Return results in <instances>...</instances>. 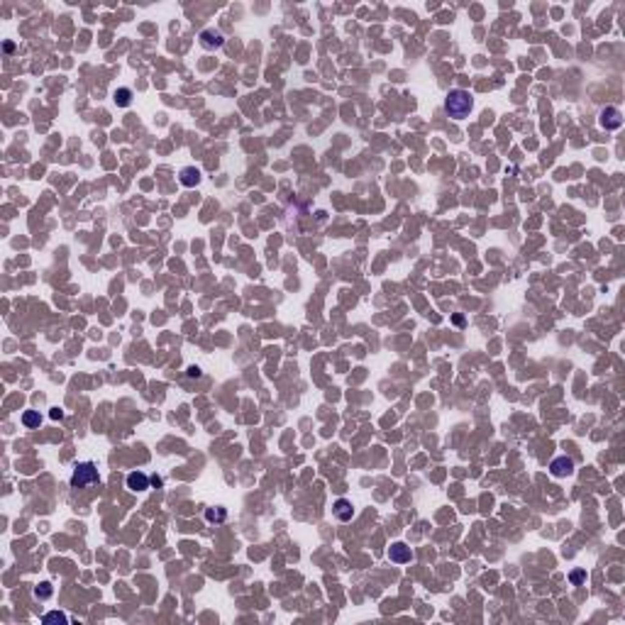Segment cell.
I'll use <instances>...</instances> for the list:
<instances>
[{"instance_id": "obj_1", "label": "cell", "mask_w": 625, "mask_h": 625, "mask_svg": "<svg viewBox=\"0 0 625 625\" xmlns=\"http://www.w3.org/2000/svg\"><path fill=\"white\" fill-rule=\"evenodd\" d=\"M474 108V98L466 91H449L447 100H444V113L454 120H464Z\"/></svg>"}, {"instance_id": "obj_2", "label": "cell", "mask_w": 625, "mask_h": 625, "mask_svg": "<svg viewBox=\"0 0 625 625\" xmlns=\"http://www.w3.org/2000/svg\"><path fill=\"white\" fill-rule=\"evenodd\" d=\"M98 481V469L93 462H81L73 466V476H71V486L73 488H83L91 486Z\"/></svg>"}, {"instance_id": "obj_3", "label": "cell", "mask_w": 625, "mask_h": 625, "mask_svg": "<svg viewBox=\"0 0 625 625\" xmlns=\"http://www.w3.org/2000/svg\"><path fill=\"white\" fill-rule=\"evenodd\" d=\"M601 127H606V130H618L621 125H623V113L618 110V108H606L601 113Z\"/></svg>"}, {"instance_id": "obj_4", "label": "cell", "mask_w": 625, "mask_h": 625, "mask_svg": "<svg viewBox=\"0 0 625 625\" xmlns=\"http://www.w3.org/2000/svg\"><path fill=\"white\" fill-rule=\"evenodd\" d=\"M411 547L406 545V542H394L391 547H389V559L396 562V564H408L411 562Z\"/></svg>"}, {"instance_id": "obj_5", "label": "cell", "mask_w": 625, "mask_h": 625, "mask_svg": "<svg viewBox=\"0 0 625 625\" xmlns=\"http://www.w3.org/2000/svg\"><path fill=\"white\" fill-rule=\"evenodd\" d=\"M550 471H552V476H569L574 471V462L569 457H557L550 464Z\"/></svg>"}, {"instance_id": "obj_6", "label": "cell", "mask_w": 625, "mask_h": 625, "mask_svg": "<svg viewBox=\"0 0 625 625\" xmlns=\"http://www.w3.org/2000/svg\"><path fill=\"white\" fill-rule=\"evenodd\" d=\"M149 484H152V479H149L147 474H142V471L127 474V488H130V491H147Z\"/></svg>"}, {"instance_id": "obj_7", "label": "cell", "mask_w": 625, "mask_h": 625, "mask_svg": "<svg viewBox=\"0 0 625 625\" xmlns=\"http://www.w3.org/2000/svg\"><path fill=\"white\" fill-rule=\"evenodd\" d=\"M332 510H335L337 520H342V523L352 520V515H354V508H352V503H349L347 498H337L335 506H332Z\"/></svg>"}, {"instance_id": "obj_8", "label": "cell", "mask_w": 625, "mask_h": 625, "mask_svg": "<svg viewBox=\"0 0 625 625\" xmlns=\"http://www.w3.org/2000/svg\"><path fill=\"white\" fill-rule=\"evenodd\" d=\"M222 34L220 32H212V29H203L201 32V44L206 46V49H212V46H222Z\"/></svg>"}, {"instance_id": "obj_9", "label": "cell", "mask_w": 625, "mask_h": 625, "mask_svg": "<svg viewBox=\"0 0 625 625\" xmlns=\"http://www.w3.org/2000/svg\"><path fill=\"white\" fill-rule=\"evenodd\" d=\"M181 184L184 186H198L201 184V171L193 169V166H186L181 169Z\"/></svg>"}, {"instance_id": "obj_10", "label": "cell", "mask_w": 625, "mask_h": 625, "mask_svg": "<svg viewBox=\"0 0 625 625\" xmlns=\"http://www.w3.org/2000/svg\"><path fill=\"white\" fill-rule=\"evenodd\" d=\"M227 518V510L225 508H208L206 510V520L208 523H225Z\"/></svg>"}, {"instance_id": "obj_11", "label": "cell", "mask_w": 625, "mask_h": 625, "mask_svg": "<svg viewBox=\"0 0 625 625\" xmlns=\"http://www.w3.org/2000/svg\"><path fill=\"white\" fill-rule=\"evenodd\" d=\"M22 422H24V427H39L42 417H39L37 411H24V413H22Z\"/></svg>"}, {"instance_id": "obj_12", "label": "cell", "mask_w": 625, "mask_h": 625, "mask_svg": "<svg viewBox=\"0 0 625 625\" xmlns=\"http://www.w3.org/2000/svg\"><path fill=\"white\" fill-rule=\"evenodd\" d=\"M130 100H132V91H130V88H117L115 91V103L120 108H127Z\"/></svg>"}, {"instance_id": "obj_13", "label": "cell", "mask_w": 625, "mask_h": 625, "mask_svg": "<svg viewBox=\"0 0 625 625\" xmlns=\"http://www.w3.org/2000/svg\"><path fill=\"white\" fill-rule=\"evenodd\" d=\"M42 621H44V623H69V618H66L64 613H59V611H54V613H46Z\"/></svg>"}, {"instance_id": "obj_14", "label": "cell", "mask_w": 625, "mask_h": 625, "mask_svg": "<svg viewBox=\"0 0 625 625\" xmlns=\"http://www.w3.org/2000/svg\"><path fill=\"white\" fill-rule=\"evenodd\" d=\"M34 596H37V599H49V596H51V586H49L46 581L39 584V586L34 589Z\"/></svg>"}, {"instance_id": "obj_15", "label": "cell", "mask_w": 625, "mask_h": 625, "mask_svg": "<svg viewBox=\"0 0 625 625\" xmlns=\"http://www.w3.org/2000/svg\"><path fill=\"white\" fill-rule=\"evenodd\" d=\"M569 579H572V584H581V581L586 579V574H584V572H574Z\"/></svg>"}, {"instance_id": "obj_16", "label": "cell", "mask_w": 625, "mask_h": 625, "mask_svg": "<svg viewBox=\"0 0 625 625\" xmlns=\"http://www.w3.org/2000/svg\"><path fill=\"white\" fill-rule=\"evenodd\" d=\"M51 417H54V420H61V417H64V413H61L59 408H51Z\"/></svg>"}, {"instance_id": "obj_17", "label": "cell", "mask_w": 625, "mask_h": 625, "mask_svg": "<svg viewBox=\"0 0 625 625\" xmlns=\"http://www.w3.org/2000/svg\"><path fill=\"white\" fill-rule=\"evenodd\" d=\"M188 376H196V379H198V376H201V369H198V367H191V369H188Z\"/></svg>"}, {"instance_id": "obj_18", "label": "cell", "mask_w": 625, "mask_h": 625, "mask_svg": "<svg viewBox=\"0 0 625 625\" xmlns=\"http://www.w3.org/2000/svg\"><path fill=\"white\" fill-rule=\"evenodd\" d=\"M152 484H154V486H162L164 481H162V479H159V476H152Z\"/></svg>"}]
</instances>
